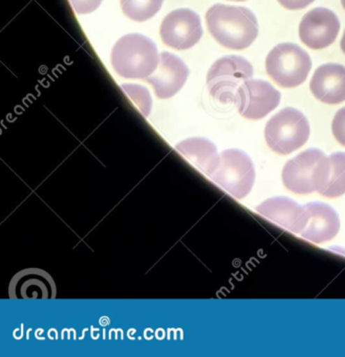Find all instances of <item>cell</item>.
I'll list each match as a JSON object with an SVG mask.
<instances>
[{
	"label": "cell",
	"mask_w": 345,
	"mask_h": 357,
	"mask_svg": "<svg viewBox=\"0 0 345 357\" xmlns=\"http://www.w3.org/2000/svg\"><path fill=\"white\" fill-rule=\"evenodd\" d=\"M280 100L279 91L269 82L250 79L237 89L234 103L244 118L260 120L278 107Z\"/></svg>",
	"instance_id": "cell-8"
},
{
	"label": "cell",
	"mask_w": 345,
	"mask_h": 357,
	"mask_svg": "<svg viewBox=\"0 0 345 357\" xmlns=\"http://www.w3.org/2000/svg\"><path fill=\"white\" fill-rule=\"evenodd\" d=\"M340 47L341 50H342L343 53L345 54V30L344 33H343L342 39H341Z\"/></svg>",
	"instance_id": "cell-22"
},
{
	"label": "cell",
	"mask_w": 345,
	"mask_h": 357,
	"mask_svg": "<svg viewBox=\"0 0 345 357\" xmlns=\"http://www.w3.org/2000/svg\"><path fill=\"white\" fill-rule=\"evenodd\" d=\"M177 150L190 164L209 176L219 166V156L216 147L208 139L202 137L188 139L177 145Z\"/></svg>",
	"instance_id": "cell-15"
},
{
	"label": "cell",
	"mask_w": 345,
	"mask_h": 357,
	"mask_svg": "<svg viewBox=\"0 0 345 357\" xmlns=\"http://www.w3.org/2000/svg\"><path fill=\"white\" fill-rule=\"evenodd\" d=\"M164 0H121L123 13L133 22H143L154 17Z\"/></svg>",
	"instance_id": "cell-18"
},
{
	"label": "cell",
	"mask_w": 345,
	"mask_h": 357,
	"mask_svg": "<svg viewBox=\"0 0 345 357\" xmlns=\"http://www.w3.org/2000/svg\"><path fill=\"white\" fill-rule=\"evenodd\" d=\"M307 222L300 234L304 239L314 243L330 241L340 229V219L332 206L321 202L305 204Z\"/></svg>",
	"instance_id": "cell-14"
},
{
	"label": "cell",
	"mask_w": 345,
	"mask_h": 357,
	"mask_svg": "<svg viewBox=\"0 0 345 357\" xmlns=\"http://www.w3.org/2000/svg\"><path fill=\"white\" fill-rule=\"evenodd\" d=\"M252 77L253 66L248 60L240 56H226L209 70V93L219 103H234L237 89Z\"/></svg>",
	"instance_id": "cell-6"
},
{
	"label": "cell",
	"mask_w": 345,
	"mask_h": 357,
	"mask_svg": "<svg viewBox=\"0 0 345 357\" xmlns=\"http://www.w3.org/2000/svg\"><path fill=\"white\" fill-rule=\"evenodd\" d=\"M36 287L45 290L47 294H50V287L55 288V285L52 278L45 271L30 269V271H22L14 278L10 287V294L12 298H27L28 292H32V298H43L41 292L35 289ZM50 296L54 298L52 294H50Z\"/></svg>",
	"instance_id": "cell-16"
},
{
	"label": "cell",
	"mask_w": 345,
	"mask_h": 357,
	"mask_svg": "<svg viewBox=\"0 0 345 357\" xmlns=\"http://www.w3.org/2000/svg\"><path fill=\"white\" fill-rule=\"evenodd\" d=\"M257 213L274 221L294 234L302 233L307 222L305 206L288 197H274L265 200L256 208Z\"/></svg>",
	"instance_id": "cell-13"
},
{
	"label": "cell",
	"mask_w": 345,
	"mask_h": 357,
	"mask_svg": "<svg viewBox=\"0 0 345 357\" xmlns=\"http://www.w3.org/2000/svg\"><path fill=\"white\" fill-rule=\"evenodd\" d=\"M332 135L340 145L345 147V107L341 108L335 114L332 124Z\"/></svg>",
	"instance_id": "cell-19"
},
{
	"label": "cell",
	"mask_w": 345,
	"mask_h": 357,
	"mask_svg": "<svg viewBox=\"0 0 345 357\" xmlns=\"http://www.w3.org/2000/svg\"><path fill=\"white\" fill-rule=\"evenodd\" d=\"M309 89L322 103L337 105L345 101V66L326 63L314 73Z\"/></svg>",
	"instance_id": "cell-12"
},
{
	"label": "cell",
	"mask_w": 345,
	"mask_h": 357,
	"mask_svg": "<svg viewBox=\"0 0 345 357\" xmlns=\"http://www.w3.org/2000/svg\"><path fill=\"white\" fill-rule=\"evenodd\" d=\"M211 178L237 199L246 197L255 181V170L248 154L229 149L219 155V164Z\"/></svg>",
	"instance_id": "cell-7"
},
{
	"label": "cell",
	"mask_w": 345,
	"mask_h": 357,
	"mask_svg": "<svg viewBox=\"0 0 345 357\" xmlns=\"http://www.w3.org/2000/svg\"><path fill=\"white\" fill-rule=\"evenodd\" d=\"M112 66L119 76L146 79L154 74L160 62L158 47L152 39L141 34H129L112 47Z\"/></svg>",
	"instance_id": "cell-2"
},
{
	"label": "cell",
	"mask_w": 345,
	"mask_h": 357,
	"mask_svg": "<svg viewBox=\"0 0 345 357\" xmlns=\"http://www.w3.org/2000/svg\"><path fill=\"white\" fill-rule=\"evenodd\" d=\"M232 1H246V0H232Z\"/></svg>",
	"instance_id": "cell-24"
},
{
	"label": "cell",
	"mask_w": 345,
	"mask_h": 357,
	"mask_svg": "<svg viewBox=\"0 0 345 357\" xmlns=\"http://www.w3.org/2000/svg\"><path fill=\"white\" fill-rule=\"evenodd\" d=\"M328 158L319 149L301 152L282 170L286 188L297 194H309L323 187L328 177Z\"/></svg>",
	"instance_id": "cell-3"
},
{
	"label": "cell",
	"mask_w": 345,
	"mask_h": 357,
	"mask_svg": "<svg viewBox=\"0 0 345 357\" xmlns=\"http://www.w3.org/2000/svg\"><path fill=\"white\" fill-rule=\"evenodd\" d=\"M340 31V22L334 12L316 8L303 16L299 24L300 40L311 50H322L335 43Z\"/></svg>",
	"instance_id": "cell-10"
},
{
	"label": "cell",
	"mask_w": 345,
	"mask_h": 357,
	"mask_svg": "<svg viewBox=\"0 0 345 357\" xmlns=\"http://www.w3.org/2000/svg\"><path fill=\"white\" fill-rule=\"evenodd\" d=\"M188 76L189 70L183 60L165 52L161 54L158 68L148 77L147 82L152 85L159 99H169L181 91Z\"/></svg>",
	"instance_id": "cell-11"
},
{
	"label": "cell",
	"mask_w": 345,
	"mask_h": 357,
	"mask_svg": "<svg viewBox=\"0 0 345 357\" xmlns=\"http://www.w3.org/2000/svg\"><path fill=\"white\" fill-rule=\"evenodd\" d=\"M160 35L169 47L179 51L191 49L203 36L200 17L189 9L170 12L161 24Z\"/></svg>",
	"instance_id": "cell-9"
},
{
	"label": "cell",
	"mask_w": 345,
	"mask_h": 357,
	"mask_svg": "<svg viewBox=\"0 0 345 357\" xmlns=\"http://www.w3.org/2000/svg\"><path fill=\"white\" fill-rule=\"evenodd\" d=\"M315 0H278V3L286 8V9L295 11V10H302L309 7Z\"/></svg>",
	"instance_id": "cell-21"
},
{
	"label": "cell",
	"mask_w": 345,
	"mask_h": 357,
	"mask_svg": "<svg viewBox=\"0 0 345 357\" xmlns=\"http://www.w3.org/2000/svg\"><path fill=\"white\" fill-rule=\"evenodd\" d=\"M309 121L295 108L280 110L267 123L265 142L272 151L286 155L302 147L309 137Z\"/></svg>",
	"instance_id": "cell-4"
},
{
	"label": "cell",
	"mask_w": 345,
	"mask_h": 357,
	"mask_svg": "<svg viewBox=\"0 0 345 357\" xmlns=\"http://www.w3.org/2000/svg\"><path fill=\"white\" fill-rule=\"evenodd\" d=\"M341 3H342L343 9L345 10V0H341Z\"/></svg>",
	"instance_id": "cell-23"
},
{
	"label": "cell",
	"mask_w": 345,
	"mask_h": 357,
	"mask_svg": "<svg viewBox=\"0 0 345 357\" xmlns=\"http://www.w3.org/2000/svg\"><path fill=\"white\" fill-rule=\"evenodd\" d=\"M206 22L211 36L227 49L242 51L258 36V22L248 8L217 3L207 12Z\"/></svg>",
	"instance_id": "cell-1"
},
{
	"label": "cell",
	"mask_w": 345,
	"mask_h": 357,
	"mask_svg": "<svg viewBox=\"0 0 345 357\" xmlns=\"http://www.w3.org/2000/svg\"><path fill=\"white\" fill-rule=\"evenodd\" d=\"M76 13L89 14L101 6L103 0H70Z\"/></svg>",
	"instance_id": "cell-20"
},
{
	"label": "cell",
	"mask_w": 345,
	"mask_h": 357,
	"mask_svg": "<svg viewBox=\"0 0 345 357\" xmlns=\"http://www.w3.org/2000/svg\"><path fill=\"white\" fill-rule=\"evenodd\" d=\"M319 193L328 198H336L345 194L344 152H337L328 156V177Z\"/></svg>",
	"instance_id": "cell-17"
},
{
	"label": "cell",
	"mask_w": 345,
	"mask_h": 357,
	"mask_svg": "<svg viewBox=\"0 0 345 357\" xmlns=\"http://www.w3.org/2000/svg\"><path fill=\"white\" fill-rule=\"evenodd\" d=\"M311 70L309 54L294 43L276 45L265 59V70L282 89H295L307 80Z\"/></svg>",
	"instance_id": "cell-5"
}]
</instances>
